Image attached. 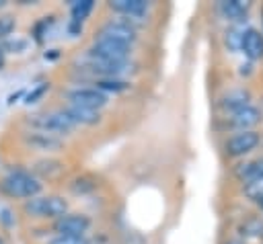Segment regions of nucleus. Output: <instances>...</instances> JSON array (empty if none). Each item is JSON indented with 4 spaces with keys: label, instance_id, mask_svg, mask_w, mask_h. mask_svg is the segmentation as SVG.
Here are the masks:
<instances>
[{
    "label": "nucleus",
    "instance_id": "f257e3e1",
    "mask_svg": "<svg viewBox=\"0 0 263 244\" xmlns=\"http://www.w3.org/2000/svg\"><path fill=\"white\" fill-rule=\"evenodd\" d=\"M41 189H43L41 180L33 172L23 170V168L8 170L2 176V180H0V191L6 197H10V199H23V201H27L31 197H37L41 193Z\"/></svg>",
    "mask_w": 263,
    "mask_h": 244
},
{
    "label": "nucleus",
    "instance_id": "f03ea898",
    "mask_svg": "<svg viewBox=\"0 0 263 244\" xmlns=\"http://www.w3.org/2000/svg\"><path fill=\"white\" fill-rule=\"evenodd\" d=\"M23 211L35 219H58L70 211V203L62 195H37L23 201Z\"/></svg>",
    "mask_w": 263,
    "mask_h": 244
},
{
    "label": "nucleus",
    "instance_id": "7ed1b4c3",
    "mask_svg": "<svg viewBox=\"0 0 263 244\" xmlns=\"http://www.w3.org/2000/svg\"><path fill=\"white\" fill-rule=\"evenodd\" d=\"M27 125L33 131H43L55 137H64L74 131V123L62 113V111H51V113H35L27 117Z\"/></svg>",
    "mask_w": 263,
    "mask_h": 244
},
{
    "label": "nucleus",
    "instance_id": "20e7f679",
    "mask_svg": "<svg viewBox=\"0 0 263 244\" xmlns=\"http://www.w3.org/2000/svg\"><path fill=\"white\" fill-rule=\"evenodd\" d=\"M86 53L92 57H99V59H107V62H129L132 47L97 35L92 45L86 49Z\"/></svg>",
    "mask_w": 263,
    "mask_h": 244
},
{
    "label": "nucleus",
    "instance_id": "39448f33",
    "mask_svg": "<svg viewBox=\"0 0 263 244\" xmlns=\"http://www.w3.org/2000/svg\"><path fill=\"white\" fill-rule=\"evenodd\" d=\"M99 37H105V39H111V41H117V43H123V45L132 47L136 43V39H138L136 23L134 21H125L121 16L111 18L101 27Z\"/></svg>",
    "mask_w": 263,
    "mask_h": 244
},
{
    "label": "nucleus",
    "instance_id": "423d86ee",
    "mask_svg": "<svg viewBox=\"0 0 263 244\" xmlns=\"http://www.w3.org/2000/svg\"><path fill=\"white\" fill-rule=\"evenodd\" d=\"M259 144H261V133L257 129L236 131L224 141V152L232 158H240V156H247L253 150H257Z\"/></svg>",
    "mask_w": 263,
    "mask_h": 244
},
{
    "label": "nucleus",
    "instance_id": "0eeeda50",
    "mask_svg": "<svg viewBox=\"0 0 263 244\" xmlns=\"http://www.w3.org/2000/svg\"><path fill=\"white\" fill-rule=\"evenodd\" d=\"M92 226V219L86 215V213H66L58 219H53V232L55 236H74V238H80V236H86V232L90 230Z\"/></svg>",
    "mask_w": 263,
    "mask_h": 244
},
{
    "label": "nucleus",
    "instance_id": "6e6552de",
    "mask_svg": "<svg viewBox=\"0 0 263 244\" xmlns=\"http://www.w3.org/2000/svg\"><path fill=\"white\" fill-rule=\"evenodd\" d=\"M66 98L70 105H78V107L92 109V111H101L109 103V96L97 90L95 86H74L66 92Z\"/></svg>",
    "mask_w": 263,
    "mask_h": 244
},
{
    "label": "nucleus",
    "instance_id": "1a4fd4ad",
    "mask_svg": "<svg viewBox=\"0 0 263 244\" xmlns=\"http://www.w3.org/2000/svg\"><path fill=\"white\" fill-rule=\"evenodd\" d=\"M261 119H263L261 109H257L255 105H247V107H242V109L230 113L226 121H228V125H230L232 129H236V131H249V129H255V127L261 123Z\"/></svg>",
    "mask_w": 263,
    "mask_h": 244
},
{
    "label": "nucleus",
    "instance_id": "9d476101",
    "mask_svg": "<svg viewBox=\"0 0 263 244\" xmlns=\"http://www.w3.org/2000/svg\"><path fill=\"white\" fill-rule=\"evenodd\" d=\"M109 8L117 16H123V18H129V21L136 23V21H142L148 14L150 2H146V0H111Z\"/></svg>",
    "mask_w": 263,
    "mask_h": 244
},
{
    "label": "nucleus",
    "instance_id": "9b49d317",
    "mask_svg": "<svg viewBox=\"0 0 263 244\" xmlns=\"http://www.w3.org/2000/svg\"><path fill=\"white\" fill-rule=\"evenodd\" d=\"M23 141L31 150H37V152H58V150L64 148L62 137H55V135H49V133H43V131H33V129L23 133Z\"/></svg>",
    "mask_w": 263,
    "mask_h": 244
},
{
    "label": "nucleus",
    "instance_id": "f8f14e48",
    "mask_svg": "<svg viewBox=\"0 0 263 244\" xmlns=\"http://www.w3.org/2000/svg\"><path fill=\"white\" fill-rule=\"evenodd\" d=\"M240 51L251 59H261L263 57V33L255 27H247L242 29L240 35Z\"/></svg>",
    "mask_w": 263,
    "mask_h": 244
},
{
    "label": "nucleus",
    "instance_id": "ddd939ff",
    "mask_svg": "<svg viewBox=\"0 0 263 244\" xmlns=\"http://www.w3.org/2000/svg\"><path fill=\"white\" fill-rule=\"evenodd\" d=\"M249 100H251L249 90H245V88H232V90H228L224 96H220L218 107H220L226 115H230V113H234V111H238V109L251 105Z\"/></svg>",
    "mask_w": 263,
    "mask_h": 244
},
{
    "label": "nucleus",
    "instance_id": "4468645a",
    "mask_svg": "<svg viewBox=\"0 0 263 244\" xmlns=\"http://www.w3.org/2000/svg\"><path fill=\"white\" fill-rule=\"evenodd\" d=\"M62 113H64L74 125H97V123L101 121V113H99V111L84 109V107L70 105V103L62 109Z\"/></svg>",
    "mask_w": 263,
    "mask_h": 244
},
{
    "label": "nucleus",
    "instance_id": "2eb2a0df",
    "mask_svg": "<svg viewBox=\"0 0 263 244\" xmlns=\"http://www.w3.org/2000/svg\"><path fill=\"white\" fill-rule=\"evenodd\" d=\"M236 178L242 182V185H251V182H257V180H263V156L251 160V162H245L240 164L236 170H234Z\"/></svg>",
    "mask_w": 263,
    "mask_h": 244
},
{
    "label": "nucleus",
    "instance_id": "dca6fc26",
    "mask_svg": "<svg viewBox=\"0 0 263 244\" xmlns=\"http://www.w3.org/2000/svg\"><path fill=\"white\" fill-rule=\"evenodd\" d=\"M249 8H251V4L245 2V0H222V2H218V10L222 12V16L228 18V21H234V23L242 21L247 16Z\"/></svg>",
    "mask_w": 263,
    "mask_h": 244
},
{
    "label": "nucleus",
    "instance_id": "f3484780",
    "mask_svg": "<svg viewBox=\"0 0 263 244\" xmlns=\"http://www.w3.org/2000/svg\"><path fill=\"white\" fill-rule=\"evenodd\" d=\"M92 84H95V88L101 90L103 94H107V92H123V90H127V88L132 86V84H129L127 80H123V78H95Z\"/></svg>",
    "mask_w": 263,
    "mask_h": 244
},
{
    "label": "nucleus",
    "instance_id": "a211bd4d",
    "mask_svg": "<svg viewBox=\"0 0 263 244\" xmlns=\"http://www.w3.org/2000/svg\"><path fill=\"white\" fill-rule=\"evenodd\" d=\"M62 162H58V160H53V158H43V160H39L37 164H35V168H33V174L39 178V176H47V178H53V176H58L60 172H62ZM41 180V178H39Z\"/></svg>",
    "mask_w": 263,
    "mask_h": 244
},
{
    "label": "nucleus",
    "instance_id": "6ab92c4d",
    "mask_svg": "<svg viewBox=\"0 0 263 244\" xmlns=\"http://www.w3.org/2000/svg\"><path fill=\"white\" fill-rule=\"evenodd\" d=\"M92 10H95V2H92V0H74V2L70 4V16H72V21L78 23V25H82V23L90 16Z\"/></svg>",
    "mask_w": 263,
    "mask_h": 244
},
{
    "label": "nucleus",
    "instance_id": "aec40b11",
    "mask_svg": "<svg viewBox=\"0 0 263 244\" xmlns=\"http://www.w3.org/2000/svg\"><path fill=\"white\" fill-rule=\"evenodd\" d=\"M27 45H29V41L25 37H16V35H10L8 39H4L0 43V47L4 49V53L6 51H10V53H23L27 49Z\"/></svg>",
    "mask_w": 263,
    "mask_h": 244
},
{
    "label": "nucleus",
    "instance_id": "412c9836",
    "mask_svg": "<svg viewBox=\"0 0 263 244\" xmlns=\"http://www.w3.org/2000/svg\"><path fill=\"white\" fill-rule=\"evenodd\" d=\"M245 193H247V197H249V199L263 211V180L245 185Z\"/></svg>",
    "mask_w": 263,
    "mask_h": 244
},
{
    "label": "nucleus",
    "instance_id": "4be33fe9",
    "mask_svg": "<svg viewBox=\"0 0 263 244\" xmlns=\"http://www.w3.org/2000/svg\"><path fill=\"white\" fill-rule=\"evenodd\" d=\"M14 29H16V18H14V14H0V43L4 41V39H8L12 33H14Z\"/></svg>",
    "mask_w": 263,
    "mask_h": 244
},
{
    "label": "nucleus",
    "instance_id": "5701e85b",
    "mask_svg": "<svg viewBox=\"0 0 263 244\" xmlns=\"http://www.w3.org/2000/svg\"><path fill=\"white\" fill-rule=\"evenodd\" d=\"M49 25H53V16H43L41 21H37V23H35V27H33V37H35L39 43H41V41H43V37L47 35Z\"/></svg>",
    "mask_w": 263,
    "mask_h": 244
},
{
    "label": "nucleus",
    "instance_id": "b1692460",
    "mask_svg": "<svg viewBox=\"0 0 263 244\" xmlns=\"http://www.w3.org/2000/svg\"><path fill=\"white\" fill-rule=\"evenodd\" d=\"M263 234V223L259 219H249L245 221V226L240 228V236H249V238H257Z\"/></svg>",
    "mask_w": 263,
    "mask_h": 244
},
{
    "label": "nucleus",
    "instance_id": "393cba45",
    "mask_svg": "<svg viewBox=\"0 0 263 244\" xmlns=\"http://www.w3.org/2000/svg\"><path fill=\"white\" fill-rule=\"evenodd\" d=\"M47 244H90V240L86 236L74 238V236H53Z\"/></svg>",
    "mask_w": 263,
    "mask_h": 244
},
{
    "label": "nucleus",
    "instance_id": "a878e982",
    "mask_svg": "<svg viewBox=\"0 0 263 244\" xmlns=\"http://www.w3.org/2000/svg\"><path fill=\"white\" fill-rule=\"evenodd\" d=\"M47 90H49V84H47V82H41V84H37V86H35V88H33V90H31V92L25 96V103H27V105H31V103H37V100H39V98H41V96H43Z\"/></svg>",
    "mask_w": 263,
    "mask_h": 244
},
{
    "label": "nucleus",
    "instance_id": "bb28decb",
    "mask_svg": "<svg viewBox=\"0 0 263 244\" xmlns=\"http://www.w3.org/2000/svg\"><path fill=\"white\" fill-rule=\"evenodd\" d=\"M240 35H242V29H228L226 31V45L230 49H240Z\"/></svg>",
    "mask_w": 263,
    "mask_h": 244
},
{
    "label": "nucleus",
    "instance_id": "cd10ccee",
    "mask_svg": "<svg viewBox=\"0 0 263 244\" xmlns=\"http://www.w3.org/2000/svg\"><path fill=\"white\" fill-rule=\"evenodd\" d=\"M4 64H6V53H4V49L0 47V70L4 68Z\"/></svg>",
    "mask_w": 263,
    "mask_h": 244
},
{
    "label": "nucleus",
    "instance_id": "c85d7f7f",
    "mask_svg": "<svg viewBox=\"0 0 263 244\" xmlns=\"http://www.w3.org/2000/svg\"><path fill=\"white\" fill-rule=\"evenodd\" d=\"M224 244H245L242 240H238V238H232V240H226Z\"/></svg>",
    "mask_w": 263,
    "mask_h": 244
},
{
    "label": "nucleus",
    "instance_id": "c756f323",
    "mask_svg": "<svg viewBox=\"0 0 263 244\" xmlns=\"http://www.w3.org/2000/svg\"><path fill=\"white\" fill-rule=\"evenodd\" d=\"M4 6H6V2H4V0H0V10H2Z\"/></svg>",
    "mask_w": 263,
    "mask_h": 244
},
{
    "label": "nucleus",
    "instance_id": "7c9ffc66",
    "mask_svg": "<svg viewBox=\"0 0 263 244\" xmlns=\"http://www.w3.org/2000/svg\"><path fill=\"white\" fill-rule=\"evenodd\" d=\"M0 244H4V240H2V236H0Z\"/></svg>",
    "mask_w": 263,
    "mask_h": 244
}]
</instances>
